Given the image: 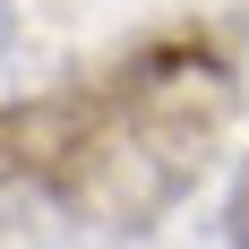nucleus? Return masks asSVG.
<instances>
[{
  "instance_id": "nucleus-1",
  "label": "nucleus",
  "mask_w": 249,
  "mask_h": 249,
  "mask_svg": "<svg viewBox=\"0 0 249 249\" xmlns=\"http://www.w3.org/2000/svg\"><path fill=\"white\" fill-rule=\"evenodd\" d=\"M232 112H241V77L198 35H163L103 86L9 103L0 180L43 189L60 215L95 232H146L155 215H172L198 189Z\"/></svg>"
},
{
  "instance_id": "nucleus-2",
  "label": "nucleus",
  "mask_w": 249,
  "mask_h": 249,
  "mask_svg": "<svg viewBox=\"0 0 249 249\" xmlns=\"http://www.w3.org/2000/svg\"><path fill=\"white\" fill-rule=\"evenodd\" d=\"M224 241L249 249V155H241V180H232V206H224Z\"/></svg>"
},
{
  "instance_id": "nucleus-3",
  "label": "nucleus",
  "mask_w": 249,
  "mask_h": 249,
  "mask_svg": "<svg viewBox=\"0 0 249 249\" xmlns=\"http://www.w3.org/2000/svg\"><path fill=\"white\" fill-rule=\"evenodd\" d=\"M18 52V0H0V60Z\"/></svg>"
}]
</instances>
